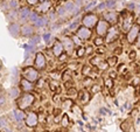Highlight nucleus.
I'll return each mask as SVG.
<instances>
[{"label":"nucleus","instance_id":"25","mask_svg":"<svg viewBox=\"0 0 140 132\" xmlns=\"http://www.w3.org/2000/svg\"><path fill=\"white\" fill-rule=\"evenodd\" d=\"M84 54H85V49H84V48H80V49L77 50V55H78L80 57H82Z\"/></svg>","mask_w":140,"mask_h":132},{"label":"nucleus","instance_id":"31","mask_svg":"<svg viewBox=\"0 0 140 132\" xmlns=\"http://www.w3.org/2000/svg\"><path fill=\"white\" fill-rule=\"evenodd\" d=\"M105 84H106V87L111 88V87H112V81H111V79H106V81H105Z\"/></svg>","mask_w":140,"mask_h":132},{"label":"nucleus","instance_id":"27","mask_svg":"<svg viewBox=\"0 0 140 132\" xmlns=\"http://www.w3.org/2000/svg\"><path fill=\"white\" fill-rule=\"evenodd\" d=\"M30 19H32V21H36V20H38L39 18H38V14H36V13H30Z\"/></svg>","mask_w":140,"mask_h":132},{"label":"nucleus","instance_id":"39","mask_svg":"<svg viewBox=\"0 0 140 132\" xmlns=\"http://www.w3.org/2000/svg\"><path fill=\"white\" fill-rule=\"evenodd\" d=\"M76 4H77V5H81V4H82V0H76Z\"/></svg>","mask_w":140,"mask_h":132},{"label":"nucleus","instance_id":"28","mask_svg":"<svg viewBox=\"0 0 140 132\" xmlns=\"http://www.w3.org/2000/svg\"><path fill=\"white\" fill-rule=\"evenodd\" d=\"M50 76H51L54 79H59L60 77H61V75H60L59 73H51V74H50Z\"/></svg>","mask_w":140,"mask_h":132},{"label":"nucleus","instance_id":"30","mask_svg":"<svg viewBox=\"0 0 140 132\" xmlns=\"http://www.w3.org/2000/svg\"><path fill=\"white\" fill-rule=\"evenodd\" d=\"M113 5H114V0H110L106 2V7H112Z\"/></svg>","mask_w":140,"mask_h":132},{"label":"nucleus","instance_id":"40","mask_svg":"<svg viewBox=\"0 0 140 132\" xmlns=\"http://www.w3.org/2000/svg\"><path fill=\"white\" fill-rule=\"evenodd\" d=\"M41 1H42V2H43V1H48V0H41Z\"/></svg>","mask_w":140,"mask_h":132},{"label":"nucleus","instance_id":"18","mask_svg":"<svg viewBox=\"0 0 140 132\" xmlns=\"http://www.w3.org/2000/svg\"><path fill=\"white\" fill-rule=\"evenodd\" d=\"M19 15H20V18H21L22 20H26L28 16H30V11L28 10V8H22L21 11H20V13H19Z\"/></svg>","mask_w":140,"mask_h":132},{"label":"nucleus","instance_id":"10","mask_svg":"<svg viewBox=\"0 0 140 132\" xmlns=\"http://www.w3.org/2000/svg\"><path fill=\"white\" fill-rule=\"evenodd\" d=\"M63 44L61 42H59V41H56V42L54 43V46H53V53H54V55H56V56H60L61 54H62V52H63Z\"/></svg>","mask_w":140,"mask_h":132},{"label":"nucleus","instance_id":"24","mask_svg":"<svg viewBox=\"0 0 140 132\" xmlns=\"http://www.w3.org/2000/svg\"><path fill=\"white\" fill-rule=\"evenodd\" d=\"M88 98H89V95H88L86 92H83V94H82V96H81V100L83 102V103H85Z\"/></svg>","mask_w":140,"mask_h":132},{"label":"nucleus","instance_id":"17","mask_svg":"<svg viewBox=\"0 0 140 132\" xmlns=\"http://www.w3.org/2000/svg\"><path fill=\"white\" fill-rule=\"evenodd\" d=\"M21 32L25 36H30L33 34V27L30 26H23L21 28Z\"/></svg>","mask_w":140,"mask_h":132},{"label":"nucleus","instance_id":"37","mask_svg":"<svg viewBox=\"0 0 140 132\" xmlns=\"http://www.w3.org/2000/svg\"><path fill=\"white\" fill-rule=\"evenodd\" d=\"M49 37H50V35H49V34H46V35L43 36V39H44L46 41H48V40H49Z\"/></svg>","mask_w":140,"mask_h":132},{"label":"nucleus","instance_id":"41","mask_svg":"<svg viewBox=\"0 0 140 132\" xmlns=\"http://www.w3.org/2000/svg\"><path fill=\"white\" fill-rule=\"evenodd\" d=\"M56 132H60V131H56Z\"/></svg>","mask_w":140,"mask_h":132},{"label":"nucleus","instance_id":"19","mask_svg":"<svg viewBox=\"0 0 140 132\" xmlns=\"http://www.w3.org/2000/svg\"><path fill=\"white\" fill-rule=\"evenodd\" d=\"M14 117H15V119L18 121H23V117H25V113H23V111L22 110H15L14 112Z\"/></svg>","mask_w":140,"mask_h":132},{"label":"nucleus","instance_id":"23","mask_svg":"<svg viewBox=\"0 0 140 132\" xmlns=\"http://www.w3.org/2000/svg\"><path fill=\"white\" fill-rule=\"evenodd\" d=\"M57 13H59L60 15H64L65 13H67V11H65V8H64V6H61V7H59Z\"/></svg>","mask_w":140,"mask_h":132},{"label":"nucleus","instance_id":"11","mask_svg":"<svg viewBox=\"0 0 140 132\" xmlns=\"http://www.w3.org/2000/svg\"><path fill=\"white\" fill-rule=\"evenodd\" d=\"M62 44H63L64 49H67L68 52H71V50H72L74 42L71 41V39H69V37H63V40H62Z\"/></svg>","mask_w":140,"mask_h":132},{"label":"nucleus","instance_id":"26","mask_svg":"<svg viewBox=\"0 0 140 132\" xmlns=\"http://www.w3.org/2000/svg\"><path fill=\"white\" fill-rule=\"evenodd\" d=\"M16 6H18L16 0H11V1H10V7H11V8H15Z\"/></svg>","mask_w":140,"mask_h":132},{"label":"nucleus","instance_id":"34","mask_svg":"<svg viewBox=\"0 0 140 132\" xmlns=\"http://www.w3.org/2000/svg\"><path fill=\"white\" fill-rule=\"evenodd\" d=\"M88 70L90 71V68H89L88 66H84V69H83V73H84V74H86V73H88Z\"/></svg>","mask_w":140,"mask_h":132},{"label":"nucleus","instance_id":"1","mask_svg":"<svg viewBox=\"0 0 140 132\" xmlns=\"http://www.w3.org/2000/svg\"><path fill=\"white\" fill-rule=\"evenodd\" d=\"M34 102V96L32 94H25V95L20 97L18 100V106L20 108V110H25L28 106H30Z\"/></svg>","mask_w":140,"mask_h":132},{"label":"nucleus","instance_id":"8","mask_svg":"<svg viewBox=\"0 0 140 132\" xmlns=\"http://www.w3.org/2000/svg\"><path fill=\"white\" fill-rule=\"evenodd\" d=\"M26 124L30 127L36 126V124H38V115L35 112H29L27 116V119H26Z\"/></svg>","mask_w":140,"mask_h":132},{"label":"nucleus","instance_id":"22","mask_svg":"<svg viewBox=\"0 0 140 132\" xmlns=\"http://www.w3.org/2000/svg\"><path fill=\"white\" fill-rule=\"evenodd\" d=\"M10 94H11L12 97H16V96L19 95V89H18V88H12L11 91H10Z\"/></svg>","mask_w":140,"mask_h":132},{"label":"nucleus","instance_id":"5","mask_svg":"<svg viewBox=\"0 0 140 132\" xmlns=\"http://www.w3.org/2000/svg\"><path fill=\"white\" fill-rule=\"evenodd\" d=\"M118 36H119L118 29H117L116 27H111V28L109 29L108 35H106V41H108L109 43H111V42H113L114 40H117Z\"/></svg>","mask_w":140,"mask_h":132},{"label":"nucleus","instance_id":"36","mask_svg":"<svg viewBox=\"0 0 140 132\" xmlns=\"http://www.w3.org/2000/svg\"><path fill=\"white\" fill-rule=\"evenodd\" d=\"M76 27H77V23H72L70 26V31H74V28H76Z\"/></svg>","mask_w":140,"mask_h":132},{"label":"nucleus","instance_id":"13","mask_svg":"<svg viewBox=\"0 0 140 132\" xmlns=\"http://www.w3.org/2000/svg\"><path fill=\"white\" fill-rule=\"evenodd\" d=\"M21 88L23 89V91H30L33 89L32 82H29L28 79H22L21 81Z\"/></svg>","mask_w":140,"mask_h":132},{"label":"nucleus","instance_id":"2","mask_svg":"<svg viewBox=\"0 0 140 132\" xmlns=\"http://www.w3.org/2000/svg\"><path fill=\"white\" fill-rule=\"evenodd\" d=\"M22 75L26 79H28L29 82H35L39 78V73L36 71V69H34L33 67H27L23 69Z\"/></svg>","mask_w":140,"mask_h":132},{"label":"nucleus","instance_id":"20","mask_svg":"<svg viewBox=\"0 0 140 132\" xmlns=\"http://www.w3.org/2000/svg\"><path fill=\"white\" fill-rule=\"evenodd\" d=\"M36 26H39V27H42V26H44L46 23H47V19L46 18H39L36 21L34 22Z\"/></svg>","mask_w":140,"mask_h":132},{"label":"nucleus","instance_id":"33","mask_svg":"<svg viewBox=\"0 0 140 132\" xmlns=\"http://www.w3.org/2000/svg\"><path fill=\"white\" fill-rule=\"evenodd\" d=\"M104 7H106V4H102V5H99L98 6V11H102Z\"/></svg>","mask_w":140,"mask_h":132},{"label":"nucleus","instance_id":"21","mask_svg":"<svg viewBox=\"0 0 140 132\" xmlns=\"http://www.w3.org/2000/svg\"><path fill=\"white\" fill-rule=\"evenodd\" d=\"M64 8H65V11L67 12H70V11H74V10H75V8H74V4H72V2H67V4H65L64 5Z\"/></svg>","mask_w":140,"mask_h":132},{"label":"nucleus","instance_id":"15","mask_svg":"<svg viewBox=\"0 0 140 132\" xmlns=\"http://www.w3.org/2000/svg\"><path fill=\"white\" fill-rule=\"evenodd\" d=\"M50 7V1H43L41 5L38 7V12H47Z\"/></svg>","mask_w":140,"mask_h":132},{"label":"nucleus","instance_id":"6","mask_svg":"<svg viewBox=\"0 0 140 132\" xmlns=\"http://www.w3.org/2000/svg\"><path fill=\"white\" fill-rule=\"evenodd\" d=\"M108 27H109L108 22L105 21V20H100V21H98L97 28H96V32H97L98 35H105V34L109 32Z\"/></svg>","mask_w":140,"mask_h":132},{"label":"nucleus","instance_id":"7","mask_svg":"<svg viewBox=\"0 0 140 132\" xmlns=\"http://www.w3.org/2000/svg\"><path fill=\"white\" fill-rule=\"evenodd\" d=\"M35 67L38 69H43L46 67V57L42 53L36 54V58H35Z\"/></svg>","mask_w":140,"mask_h":132},{"label":"nucleus","instance_id":"29","mask_svg":"<svg viewBox=\"0 0 140 132\" xmlns=\"http://www.w3.org/2000/svg\"><path fill=\"white\" fill-rule=\"evenodd\" d=\"M95 43H96V44H98V46H100V44H102V43H103L102 37H97V39L95 40Z\"/></svg>","mask_w":140,"mask_h":132},{"label":"nucleus","instance_id":"12","mask_svg":"<svg viewBox=\"0 0 140 132\" xmlns=\"http://www.w3.org/2000/svg\"><path fill=\"white\" fill-rule=\"evenodd\" d=\"M104 18H105V20L108 22H111V23H114V22L117 21V13H114V12H109V13H106L105 15H104Z\"/></svg>","mask_w":140,"mask_h":132},{"label":"nucleus","instance_id":"32","mask_svg":"<svg viewBox=\"0 0 140 132\" xmlns=\"http://www.w3.org/2000/svg\"><path fill=\"white\" fill-rule=\"evenodd\" d=\"M28 4H30V5H35L36 2H38V0H27Z\"/></svg>","mask_w":140,"mask_h":132},{"label":"nucleus","instance_id":"14","mask_svg":"<svg viewBox=\"0 0 140 132\" xmlns=\"http://www.w3.org/2000/svg\"><path fill=\"white\" fill-rule=\"evenodd\" d=\"M131 28H132V19H131V16H127V18H125V19H124L123 29L126 32V31H130Z\"/></svg>","mask_w":140,"mask_h":132},{"label":"nucleus","instance_id":"35","mask_svg":"<svg viewBox=\"0 0 140 132\" xmlns=\"http://www.w3.org/2000/svg\"><path fill=\"white\" fill-rule=\"evenodd\" d=\"M72 39H74V42L77 43V44H80V40H78V37H77V36H74Z\"/></svg>","mask_w":140,"mask_h":132},{"label":"nucleus","instance_id":"16","mask_svg":"<svg viewBox=\"0 0 140 132\" xmlns=\"http://www.w3.org/2000/svg\"><path fill=\"white\" fill-rule=\"evenodd\" d=\"M10 33H11L13 36L18 37V35H19V26H18L16 23L11 25V26H10Z\"/></svg>","mask_w":140,"mask_h":132},{"label":"nucleus","instance_id":"3","mask_svg":"<svg viewBox=\"0 0 140 132\" xmlns=\"http://www.w3.org/2000/svg\"><path fill=\"white\" fill-rule=\"evenodd\" d=\"M139 26L138 25H133L132 26V28L129 31V34H127V41H129L130 43H133L135 41V39H138V36H139Z\"/></svg>","mask_w":140,"mask_h":132},{"label":"nucleus","instance_id":"4","mask_svg":"<svg viewBox=\"0 0 140 132\" xmlns=\"http://www.w3.org/2000/svg\"><path fill=\"white\" fill-rule=\"evenodd\" d=\"M97 16L95 15V14H86L84 18H83V23L85 25V27L88 28H91L96 25V22H97Z\"/></svg>","mask_w":140,"mask_h":132},{"label":"nucleus","instance_id":"42","mask_svg":"<svg viewBox=\"0 0 140 132\" xmlns=\"http://www.w3.org/2000/svg\"><path fill=\"white\" fill-rule=\"evenodd\" d=\"M139 20H140V18H139Z\"/></svg>","mask_w":140,"mask_h":132},{"label":"nucleus","instance_id":"38","mask_svg":"<svg viewBox=\"0 0 140 132\" xmlns=\"http://www.w3.org/2000/svg\"><path fill=\"white\" fill-rule=\"evenodd\" d=\"M137 44H138V47H140V34H139V36H138V42H137Z\"/></svg>","mask_w":140,"mask_h":132},{"label":"nucleus","instance_id":"9","mask_svg":"<svg viewBox=\"0 0 140 132\" xmlns=\"http://www.w3.org/2000/svg\"><path fill=\"white\" fill-rule=\"evenodd\" d=\"M77 35H78V37H81L83 40H88L89 37L91 36V31L88 27H81L77 31Z\"/></svg>","mask_w":140,"mask_h":132}]
</instances>
